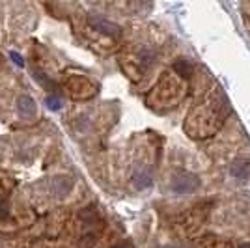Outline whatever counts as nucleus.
I'll use <instances>...</instances> for the list:
<instances>
[{
	"instance_id": "f257e3e1",
	"label": "nucleus",
	"mask_w": 250,
	"mask_h": 248,
	"mask_svg": "<svg viewBox=\"0 0 250 248\" xmlns=\"http://www.w3.org/2000/svg\"><path fill=\"white\" fill-rule=\"evenodd\" d=\"M200 186V179L188 172H177L170 179V190L174 194H192Z\"/></svg>"
},
{
	"instance_id": "f03ea898",
	"label": "nucleus",
	"mask_w": 250,
	"mask_h": 248,
	"mask_svg": "<svg viewBox=\"0 0 250 248\" xmlns=\"http://www.w3.org/2000/svg\"><path fill=\"white\" fill-rule=\"evenodd\" d=\"M88 22H90L92 28H95V30L101 32V34H106V36H110V38H118V36L122 34V28H120L116 22L108 21V19H104L101 15H90V17H88Z\"/></svg>"
},
{
	"instance_id": "7ed1b4c3",
	"label": "nucleus",
	"mask_w": 250,
	"mask_h": 248,
	"mask_svg": "<svg viewBox=\"0 0 250 248\" xmlns=\"http://www.w3.org/2000/svg\"><path fill=\"white\" fill-rule=\"evenodd\" d=\"M17 110H19L22 118H34L36 112H38V104H36L34 97H30V95H21L17 99Z\"/></svg>"
},
{
	"instance_id": "20e7f679",
	"label": "nucleus",
	"mask_w": 250,
	"mask_h": 248,
	"mask_svg": "<svg viewBox=\"0 0 250 248\" xmlns=\"http://www.w3.org/2000/svg\"><path fill=\"white\" fill-rule=\"evenodd\" d=\"M71 186H73V181L69 177H56L52 181V192L56 196H65L71 190Z\"/></svg>"
},
{
	"instance_id": "39448f33",
	"label": "nucleus",
	"mask_w": 250,
	"mask_h": 248,
	"mask_svg": "<svg viewBox=\"0 0 250 248\" xmlns=\"http://www.w3.org/2000/svg\"><path fill=\"white\" fill-rule=\"evenodd\" d=\"M140 65L144 67V69H147V67H151L153 63H155V58H157V52L151 49V47H144L142 51H140Z\"/></svg>"
},
{
	"instance_id": "423d86ee",
	"label": "nucleus",
	"mask_w": 250,
	"mask_h": 248,
	"mask_svg": "<svg viewBox=\"0 0 250 248\" xmlns=\"http://www.w3.org/2000/svg\"><path fill=\"white\" fill-rule=\"evenodd\" d=\"M133 181H135V185L138 186V188H146V186L151 183V174H149V170L138 168L135 172V176H133Z\"/></svg>"
},
{
	"instance_id": "0eeeda50",
	"label": "nucleus",
	"mask_w": 250,
	"mask_h": 248,
	"mask_svg": "<svg viewBox=\"0 0 250 248\" xmlns=\"http://www.w3.org/2000/svg\"><path fill=\"white\" fill-rule=\"evenodd\" d=\"M231 176H235L237 179H245V177L250 174V165L247 163H235V165L231 166Z\"/></svg>"
},
{
	"instance_id": "6e6552de",
	"label": "nucleus",
	"mask_w": 250,
	"mask_h": 248,
	"mask_svg": "<svg viewBox=\"0 0 250 248\" xmlns=\"http://www.w3.org/2000/svg\"><path fill=\"white\" fill-rule=\"evenodd\" d=\"M174 69H176L179 75L187 77V75H190V73H192V65H190V62H188V60H176V62H174Z\"/></svg>"
},
{
	"instance_id": "1a4fd4ad",
	"label": "nucleus",
	"mask_w": 250,
	"mask_h": 248,
	"mask_svg": "<svg viewBox=\"0 0 250 248\" xmlns=\"http://www.w3.org/2000/svg\"><path fill=\"white\" fill-rule=\"evenodd\" d=\"M45 103H47V106H49L51 110H60V108H62V99L56 97V95H49V97L45 99Z\"/></svg>"
},
{
	"instance_id": "9d476101",
	"label": "nucleus",
	"mask_w": 250,
	"mask_h": 248,
	"mask_svg": "<svg viewBox=\"0 0 250 248\" xmlns=\"http://www.w3.org/2000/svg\"><path fill=\"white\" fill-rule=\"evenodd\" d=\"M10 58L15 63H17L19 67H22V65H24V62H22V58H21V54H17V52H10Z\"/></svg>"
},
{
	"instance_id": "9b49d317",
	"label": "nucleus",
	"mask_w": 250,
	"mask_h": 248,
	"mask_svg": "<svg viewBox=\"0 0 250 248\" xmlns=\"http://www.w3.org/2000/svg\"><path fill=\"white\" fill-rule=\"evenodd\" d=\"M239 248H250V243H245V245H241Z\"/></svg>"
},
{
	"instance_id": "f8f14e48",
	"label": "nucleus",
	"mask_w": 250,
	"mask_h": 248,
	"mask_svg": "<svg viewBox=\"0 0 250 248\" xmlns=\"http://www.w3.org/2000/svg\"><path fill=\"white\" fill-rule=\"evenodd\" d=\"M112 248H127L125 245H116V247H112Z\"/></svg>"
},
{
	"instance_id": "ddd939ff",
	"label": "nucleus",
	"mask_w": 250,
	"mask_h": 248,
	"mask_svg": "<svg viewBox=\"0 0 250 248\" xmlns=\"http://www.w3.org/2000/svg\"><path fill=\"white\" fill-rule=\"evenodd\" d=\"M163 248H176V247H163Z\"/></svg>"
}]
</instances>
